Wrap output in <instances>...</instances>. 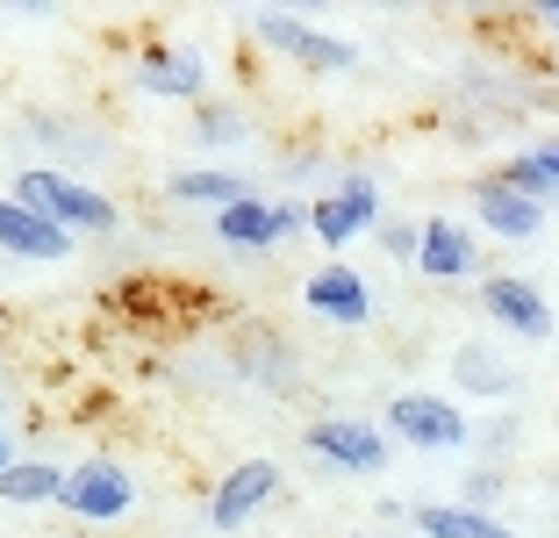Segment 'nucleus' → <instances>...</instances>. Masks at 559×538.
Listing matches in <instances>:
<instances>
[{"instance_id": "obj_25", "label": "nucleus", "mask_w": 559, "mask_h": 538, "mask_svg": "<svg viewBox=\"0 0 559 538\" xmlns=\"http://www.w3.org/2000/svg\"><path fill=\"white\" fill-rule=\"evenodd\" d=\"M352 538H380V531H352Z\"/></svg>"}, {"instance_id": "obj_24", "label": "nucleus", "mask_w": 559, "mask_h": 538, "mask_svg": "<svg viewBox=\"0 0 559 538\" xmlns=\"http://www.w3.org/2000/svg\"><path fill=\"white\" fill-rule=\"evenodd\" d=\"M15 459H22V453H15V445H8V431H0V473L15 467Z\"/></svg>"}, {"instance_id": "obj_26", "label": "nucleus", "mask_w": 559, "mask_h": 538, "mask_svg": "<svg viewBox=\"0 0 559 538\" xmlns=\"http://www.w3.org/2000/svg\"><path fill=\"white\" fill-rule=\"evenodd\" d=\"M0 409H8V388H0Z\"/></svg>"}, {"instance_id": "obj_18", "label": "nucleus", "mask_w": 559, "mask_h": 538, "mask_svg": "<svg viewBox=\"0 0 559 538\" xmlns=\"http://www.w3.org/2000/svg\"><path fill=\"white\" fill-rule=\"evenodd\" d=\"M280 58H295L301 72H352V66H359V44H345V36H323V30H309V22H301L295 44L280 50Z\"/></svg>"}, {"instance_id": "obj_17", "label": "nucleus", "mask_w": 559, "mask_h": 538, "mask_svg": "<svg viewBox=\"0 0 559 538\" xmlns=\"http://www.w3.org/2000/svg\"><path fill=\"white\" fill-rule=\"evenodd\" d=\"M452 381H460L466 395H488V402H502V395L516 388L510 359H495V344H460V352H452Z\"/></svg>"}, {"instance_id": "obj_6", "label": "nucleus", "mask_w": 559, "mask_h": 538, "mask_svg": "<svg viewBox=\"0 0 559 538\" xmlns=\"http://www.w3.org/2000/svg\"><path fill=\"white\" fill-rule=\"evenodd\" d=\"M309 230V209L301 201H265V195H245L230 201V209H215V237L237 252H273L287 245V237H301Z\"/></svg>"}, {"instance_id": "obj_23", "label": "nucleus", "mask_w": 559, "mask_h": 538, "mask_svg": "<svg viewBox=\"0 0 559 538\" xmlns=\"http://www.w3.org/2000/svg\"><path fill=\"white\" fill-rule=\"evenodd\" d=\"M531 22H538V30H552V36H559V0H552V8H531Z\"/></svg>"}, {"instance_id": "obj_8", "label": "nucleus", "mask_w": 559, "mask_h": 538, "mask_svg": "<svg viewBox=\"0 0 559 538\" xmlns=\"http://www.w3.org/2000/svg\"><path fill=\"white\" fill-rule=\"evenodd\" d=\"M273 495H280V459H265V453L237 459V467L215 481V495H209V524H215V531H245Z\"/></svg>"}, {"instance_id": "obj_4", "label": "nucleus", "mask_w": 559, "mask_h": 538, "mask_svg": "<svg viewBox=\"0 0 559 538\" xmlns=\"http://www.w3.org/2000/svg\"><path fill=\"white\" fill-rule=\"evenodd\" d=\"M58 510H66V517H80V524H122L136 510L130 467H122V459H108V453L66 467V495H58Z\"/></svg>"}, {"instance_id": "obj_11", "label": "nucleus", "mask_w": 559, "mask_h": 538, "mask_svg": "<svg viewBox=\"0 0 559 538\" xmlns=\"http://www.w3.org/2000/svg\"><path fill=\"white\" fill-rule=\"evenodd\" d=\"M72 245H80V237H66L58 223H44L36 209H22L15 195H0V252H8V259L58 266V259H72Z\"/></svg>"}, {"instance_id": "obj_22", "label": "nucleus", "mask_w": 559, "mask_h": 538, "mask_svg": "<svg viewBox=\"0 0 559 538\" xmlns=\"http://www.w3.org/2000/svg\"><path fill=\"white\" fill-rule=\"evenodd\" d=\"M531 159H538V165H545V173H552V179H559V137H552V144H538V151H531Z\"/></svg>"}, {"instance_id": "obj_12", "label": "nucleus", "mask_w": 559, "mask_h": 538, "mask_svg": "<svg viewBox=\"0 0 559 538\" xmlns=\"http://www.w3.org/2000/svg\"><path fill=\"white\" fill-rule=\"evenodd\" d=\"M136 80L165 101H201L209 94V58L194 44H151V50H136Z\"/></svg>"}, {"instance_id": "obj_9", "label": "nucleus", "mask_w": 559, "mask_h": 538, "mask_svg": "<svg viewBox=\"0 0 559 538\" xmlns=\"http://www.w3.org/2000/svg\"><path fill=\"white\" fill-rule=\"evenodd\" d=\"M301 302H309L316 316H330V324H345V330H359V324H373V294H366V273L359 266H345V259H323L309 280H301Z\"/></svg>"}, {"instance_id": "obj_14", "label": "nucleus", "mask_w": 559, "mask_h": 538, "mask_svg": "<svg viewBox=\"0 0 559 538\" xmlns=\"http://www.w3.org/2000/svg\"><path fill=\"white\" fill-rule=\"evenodd\" d=\"M58 495H66V467L58 459H15L0 473V503L8 510H50Z\"/></svg>"}, {"instance_id": "obj_13", "label": "nucleus", "mask_w": 559, "mask_h": 538, "mask_svg": "<svg viewBox=\"0 0 559 538\" xmlns=\"http://www.w3.org/2000/svg\"><path fill=\"white\" fill-rule=\"evenodd\" d=\"M474 215H480L488 237H502V245H524V237H538V230H545V209H538V201H524V195H510L502 179H480V187H474Z\"/></svg>"}, {"instance_id": "obj_1", "label": "nucleus", "mask_w": 559, "mask_h": 538, "mask_svg": "<svg viewBox=\"0 0 559 538\" xmlns=\"http://www.w3.org/2000/svg\"><path fill=\"white\" fill-rule=\"evenodd\" d=\"M8 195H15L22 209H36L44 223H58L66 237H108V230L122 223V209L100 195V187H86V179L58 173V165H22Z\"/></svg>"}, {"instance_id": "obj_15", "label": "nucleus", "mask_w": 559, "mask_h": 538, "mask_svg": "<svg viewBox=\"0 0 559 538\" xmlns=\"http://www.w3.org/2000/svg\"><path fill=\"white\" fill-rule=\"evenodd\" d=\"M245 173H230V165H187V173L165 179V201H201V209H230V201H245Z\"/></svg>"}, {"instance_id": "obj_20", "label": "nucleus", "mask_w": 559, "mask_h": 538, "mask_svg": "<svg viewBox=\"0 0 559 538\" xmlns=\"http://www.w3.org/2000/svg\"><path fill=\"white\" fill-rule=\"evenodd\" d=\"M194 137L201 144H237L245 137V115L237 108H194Z\"/></svg>"}, {"instance_id": "obj_21", "label": "nucleus", "mask_w": 559, "mask_h": 538, "mask_svg": "<svg viewBox=\"0 0 559 538\" xmlns=\"http://www.w3.org/2000/svg\"><path fill=\"white\" fill-rule=\"evenodd\" d=\"M373 237H380L388 259H409V266H416V252H424V223H380Z\"/></svg>"}, {"instance_id": "obj_5", "label": "nucleus", "mask_w": 559, "mask_h": 538, "mask_svg": "<svg viewBox=\"0 0 559 538\" xmlns=\"http://www.w3.org/2000/svg\"><path fill=\"white\" fill-rule=\"evenodd\" d=\"M301 445L316 453V467H330V473H380L388 467V453H395V438L380 424H359V417H316L309 431H301Z\"/></svg>"}, {"instance_id": "obj_19", "label": "nucleus", "mask_w": 559, "mask_h": 538, "mask_svg": "<svg viewBox=\"0 0 559 538\" xmlns=\"http://www.w3.org/2000/svg\"><path fill=\"white\" fill-rule=\"evenodd\" d=\"M488 179H502V187H510V195H524V201H538V209H545V201H552L559 195V179L552 173H545V165L538 159H531V151H516V159H502V165H495V173Z\"/></svg>"}, {"instance_id": "obj_3", "label": "nucleus", "mask_w": 559, "mask_h": 538, "mask_svg": "<svg viewBox=\"0 0 559 538\" xmlns=\"http://www.w3.org/2000/svg\"><path fill=\"white\" fill-rule=\"evenodd\" d=\"M388 438L409 445V453H460L474 431H466V417H460L452 395L402 388V395H388Z\"/></svg>"}, {"instance_id": "obj_16", "label": "nucleus", "mask_w": 559, "mask_h": 538, "mask_svg": "<svg viewBox=\"0 0 559 538\" xmlns=\"http://www.w3.org/2000/svg\"><path fill=\"white\" fill-rule=\"evenodd\" d=\"M416 531L424 538H516L495 510H466V503H424L416 510Z\"/></svg>"}, {"instance_id": "obj_7", "label": "nucleus", "mask_w": 559, "mask_h": 538, "mask_svg": "<svg viewBox=\"0 0 559 538\" xmlns=\"http://www.w3.org/2000/svg\"><path fill=\"white\" fill-rule=\"evenodd\" d=\"M480 316L495 330H510L524 344L552 338V302L538 294V280H516V273H480Z\"/></svg>"}, {"instance_id": "obj_10", "label": "nucleus", "mask_w": 559, "mask_h": 538, "mask_svg": "<svg viewBox=\"0 0 559 538\" xmlns=\"http://www.w3.org/2000/svg\"><path fill=\"white\" fill-rule=\"evenodd\" d=\"M416 273L452 288V280H480V252H474V230L452 223V215H424V252H416Z\"/></svg>"}, {"instance_id": "obj_2", "label": "nucleus", "mask_w": 559, "mask_h": 538, "mask_svg": "<svg viewBox=\"0 0 559 538\" xmlns=\"http://www.w3.org/2000/svg\"><path fill=\"white\" fill-rule=\"evenodd\" d=\"M373 230H380V179L366 173V165H352L330 195L309 201V237L330 252V259H337L345 245H359V237H373Z\"/></svg>"}]
</instances>
